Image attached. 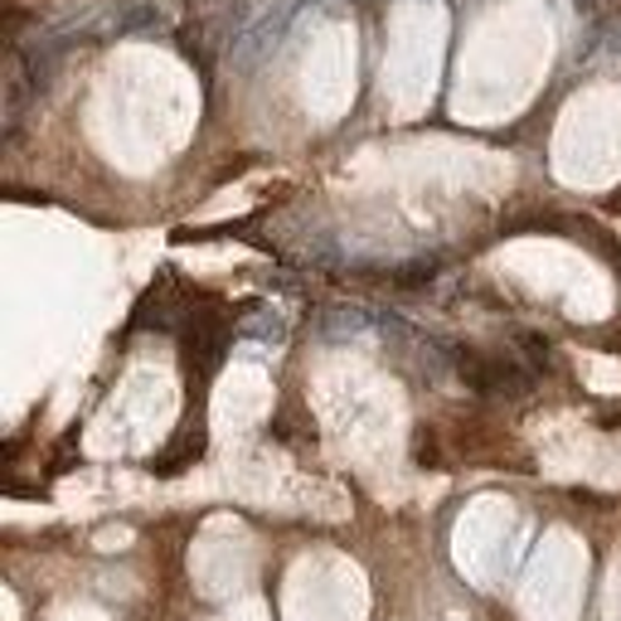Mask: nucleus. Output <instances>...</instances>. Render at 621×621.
<instances>
[{"mask_svg":"<svg viewBox=\"0 0 621 621\" xmlns=\"http://www.w3.org/2000/svg\"><path fill=\"white\" fill-rule=\"evenodd\" d=\"M161 24V6L156 0H126L117 10V20H112V30L117 34H142V30H156Z\"/></svg>","mask_w":621,"mask_h":621,"instance_id":"nucleus-1","label":"nucleus"}]
</instances>
